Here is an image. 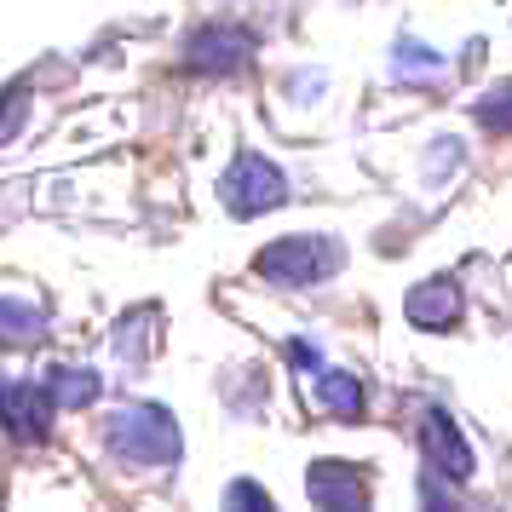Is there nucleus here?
<instances>
[{
	"label": "nucleus",
	"instance_id": "nucleus-1",
	"mask_svg": "<svg viewBox=\"0 0 512 512\" xmlns=\"http://www.w3.org/2000/svg\"><path fill=\"white\" fill-rule=\"evenodd\" d=\"M420 443H426V455H432V466H438V472H449V478H466V472H472L461 432H455V426H449V420H443L438 409L420 420Z\"/></svg>",
	"mask_w": 512,
	"mask_h": 512
}]
</instances>
